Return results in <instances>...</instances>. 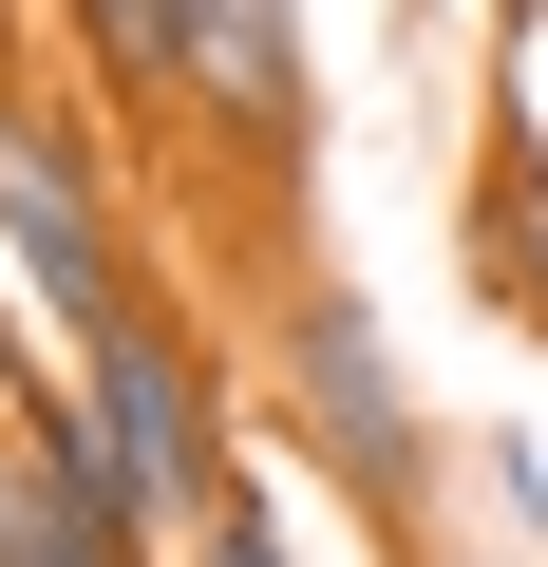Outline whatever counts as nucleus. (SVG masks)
Wrapping results in <instances>:
<instances>
[{"mask_svg": "<svg viewBox=\"0 0 548 567\" xmlns=\"http://www.w3.org/2000/svg\"><path fill=\"white\" fill-rule=\"evenodd\" d=\"M246 284H265V303H246V398H265V435L341 492V529H360L379 567H416V548L454 529V435L416 416L397 322L341 284V246H265Z\"/></svg>", "mask_w": 548, "mask_h": 567, "instance_id": "1", "label": "nucleus"}, {"mask_svg": "<svg viewBox=\"0 0 548 567\" xmlns=\"http://www.w3.org/2000/svg\"><path fill=\"white\" fill-rule=\"evenodd\" d=\"M416 567H473V548H454V529H435V548H416Z\"/></svg>", "mask_w": 548, "mask_h": 567, "instance_id": "11", "label": "nucleus"}, {"mask_svg": "<svg viewBox=\"0 0 548 567\" xmlns=\"http://www.w3.org/2000/svg\"><path fill=\"white\" fill-rule=\"evenodd\" d=\"M303 152H322V58L303 0H189V208L265 246H303Z\"/></svg>", "mask_w": 548, "mask_h": 567, "instance_id": "4", "label": "nucleus"}, {"mask_svg": "<svg viewBox=\"0 0 548 567\" xmlns=\"http://www.w3.org/2000/svg\"><path fill=\"white\" fill-rule=\"evenodd\" d=\"M0 39H39V0H0Z\"/></svg>", "mask_w": 548, "mask_h": 567, "instance_id": "10", "label": "nucleus"}, {"mask_svg": "<svg viewBox=\"0 0 548 567\" xmlns=\"http://www.w3.org/2000/svg\"><path fill=\"white\" fill-rule=\"evenodd\" d=\"M0 284H20V322L76 360V341H114L152 284H170V246H152V208H133V152H114V114L58 76L39 95V39H0Z\"/></svg>", "mask_w": 548, "mask_h": 567, "instance_id": "3", "label": "nucleus"}, {"mask_svg": "<svg viewBox=\"0 0 548 567\" xmlns=\"http://www.w3.org/2000/svg\"><path fill=\"white\" fill-rule=\"evenodd\" d=\"M39 398H58V360H39V322H20V284H0V435H20Z\"/></svg>", "mask_w": 548, "mask_h": 567, "instance_id": "8", "label": "nucleus"}, {"mask_svg": "<svg viewBox=\"0 0 548 567\" xmlns=\"http://www.w3.org/2000/svg\"><path fill=\"white\" fill-rule=\"evenodd\" d=\"M454 265H473L492 322L548 341V95H510V76H492V133H473V171H454Z\"/></svg>", "mask_w": 548, "mask_h": 567, "instance_id": "6", "label": "nucleus"}, {"mask_svg": "<svg viewBox=\"0 0 548 567\" xmlns=\"http://www.w3.org/2000/svg\"><path fill=\"white\" fill-rule=\"evenodd\" d=\"M39 39H58V76L114 114L133 171H189V0H39Z\"/></svg>", "mask_w": 548, "mask_h": 567, "instance_id": "5", "label": "nucleus"}, {"mask_svg": "<svg viewBox=\"0 0 548 567\" xmlns=\"http://www.w3.org/2000/svg\"><path fill=\"white\" fill-rule=\"evenodd\" d=\"M529 20H548V0H492V58H510V39H529Z\"/></svg>", "mask_w": 548, "mask_h": 567, "instance_id": "9", "label": "nucleus"}, {"mask_svg": "<svg viewBox=\"0 0 548 567\" xmlns=\"http://www.w3.org/2000/svg\"><path fill=\"white\" fill-rule=\"evenodd\" d=\"M189 567H303V529H285V492L246 473V492H227V511L189 529Z\"/></svg>", "mask_w": 548, "mask_h": 567, "instance_id": "7", "label": "nucleus"}, {"mask_svg": "<svg viewBox=\"0 0 548 567\" xmlns=\"http://www.w3.org/2000/svg\"><path fill=\"white\" fill-rule=\"evenodd\" d=\"M39 416L95 454V492H114L152 548H189V529H208V511L265 473V454H246V416H265V398H246V341L189 303V284H152L114 341H76Z\"/></svg>", "mask_w": 548, "mask_h": 567, "instance_id": "2", "label": "nucleus"}]
</instances>
